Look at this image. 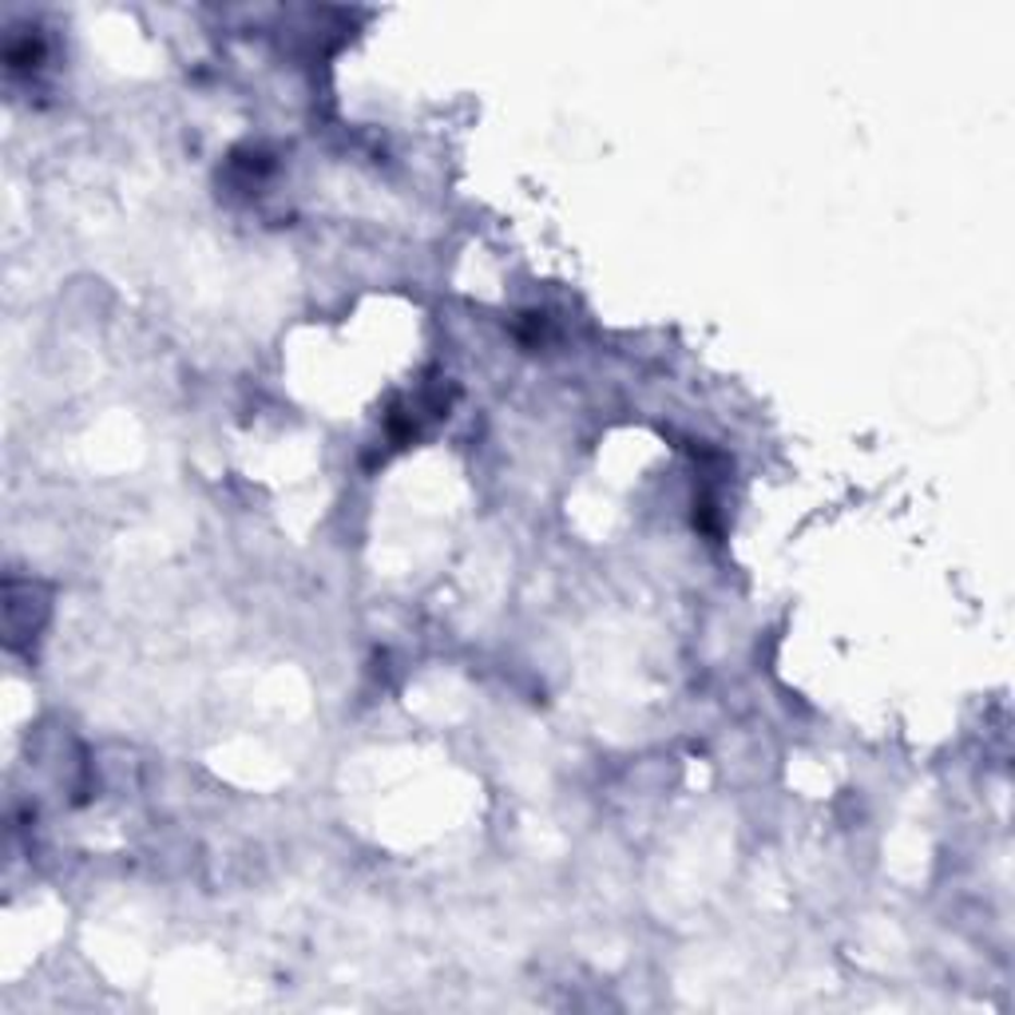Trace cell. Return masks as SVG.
<instances>
[{
  "label": "cell",
  "mask_w": 1015,
  "mask_h": 1015,
  "mask_svg": "<svg viewBox=\"0 0 1015 1015\" xmlns=\"http://www.w3.org/2000/svg\"><path fill=\"white\" fill-rule=\"evenodd\" d=\"M40 60H45L40 36H12L9 48H4V64L12 72H33V68H40Z\"/></svg>",
  "instance_id": "2"
},
{
  "label": "cell",
  "mask_w": 1015,
  "mask_h": 1015,
  "mask_svg": "<svg viewBox=\"0 0 1015 1015\" xmlns=\"http://www.w3.org/2000/svg\"><path fill=\"white\" fill-rule=\"evenodd\" d=\"M4 623H9V643H24V639H33L36 631H40V623H45L48 615V603L45 595L33 603V607H24L28 603V583H16V579H9V595H4Z\"/></svg>",
  "instance_id": "1"
}]
</instances>
